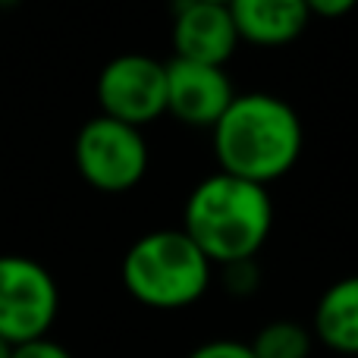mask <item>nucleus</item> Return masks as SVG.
Wrapping results in <instances>:
<instances>
[{"mask_svg": "<svg viewBox=\"0 0 358 358\" xmlns=\"http://www.w3.org/2000/svg\"><path fill=\"white\" fill-rule=\"evenodd\" d=\"M217 173L271 185L299 164L305 129L296 107L271 92H242L210 126Z\"/></svg>", "mask_w": 358, "mask_h": 358, "instance_id": "f257e3e1", "label": "nucleus"}, {"mask_svg": "<svg viewBox=\"0 0 358 358\" xmlns=\"http://www.w3.org/2000/svg\"><path fill=\"white\" fill-rule=\"evenodd\" d=\"M179 229L195 242L214 271L236 261H258L273 229L271 192L245 179L210 173L189 192Z\"/></svg>", "mask_w": 358, "mask_h": 358, "instance_id": "f03ea898", "label": "nucleus"}, {"mask_svg": "<svg viewBox=\"0 0 358 358\" xmlns=\"http://www.w3.org/2000/svg\"><path fill=\"white\" fill-rule=\"evenodd\" d=\"M123 286L138 305L182 311L201 302L214 283V264L182 229H151L123 255Z\"/></svg>", "mask_w": 358, "mask_h": 358, "instance_id": "7ed1b4c3", "label": "nucleus"}, {"mask_svg": "<svg viewBox=\"0 0 358 358\" xmlns=\"http://www.w3.org/2000/svg\"><path fill=\"white\" fill-rule=\"evenodd\" d=\"M76 170L92 189L120 195L136 189L148 173V138L136 126L117 123L110 117H92L76 132L73 145Z\"/></svg>", "mask_w": 358, "mask_h": 358, "instance_id": "20e7f679", "label": "nucleus"}, {"mask_svg": "<svg viewBox=\"0 0 358 358\" xmlns=\"http://www.w3.org/2000/svg\"><path fill=\"white\" fill-rule=\"evenodd\" d=\"M60 311L54 273L25 255H0V340L10 346L50 334Z\"/></svg>", "mask_w": 358, "mask_h": 358, "instance_id": "39448f33", "label": "nucleus"}, {"mask_svg": "<svg viewBox=\"0 0 358 358\" xmlns=\"http://www.w3.org/2000/svg\"><path fill=\"white\" fill-rule=\"evenodd\" d=\"M94 94L101 117L142 129L167 113V63L138 50L120 54L104 63Z\"/></svg>", "mask_w": 358, "mask_h": 358, "instance_id": "423d86ee", "label": "nucleus"}, {"mask_svg": "<svg viewBox=\"0 0 358 358\" xmlns=\"http://www.w3.org/2000/svg\"><path fill=\"white\" fill-rule=\"evenodd\" d=\"M170 41H173V60L227 66V60L239 48V35H236L229 3L182 0L173 13Z\"/></svg>", "mask_w": 358, "mask_h": 358, "instance_id": "0eeeda50", "label": "nucleus"}, {"mask_svg": "<svg viewBox=\"0 0 358 358\" xmlns=\"http://www.w3.org/2000/svg\"><path fill=\"white\" fill-rule=\"evenodd\" d=\"M233 98V82L223 66H204L189 60L167 63V113L179 123L210 129Z\"/></svg>", "mask_w": 358, "mask_h": 358, "instance_id": "6e6552de", "label": "nucleus"}, {"mask_svg": "<svg viewBox=\"0 0 358 358\" xmlns=\"http://www.w3.org/2000/svg\"><path fill=\"white\" fill-rule=\"evenodd\" d=\"M229 13L239 41L258 48L292 44L311 22L305 0H233Z\"/></svg>", "mask_w": 358, "mask_h": 358, "instance_id": "1a4fd4ad", "label": "nucleus"}, {"mask_svg": "<svg viewBox=\"0 0 358 358\" xmlns=\"http://www.w3.org/2000/svg\"><path fill=\"white\" fill-rule=\"evenodd\" d=\"M311 336L330 352L358 358V273L336 280L321 292Z\"/></svg>", "mask_w": 358, "mask_h": 358, "instance_id": "9d476101", "label": "nucleus"}, {"mask_svg": "<svg viewBox=\"0 0 358 358\" xmlns=\"http://www.w3.org/2000/svg\"><path fill=\"white\" fill-rule=\"evenodd\" d=\"M255 358H311L315 352V336L311 327L289 317H277V321H267L258 334L248 343Z\"/></svg>", "mask_w": 358, "mask_h": 358, "instance_id": "9b49d317", "label": "nucleus"}, {"mask_svg": "<svg viewBox=\"0 0 358 358\" xmlns=\"http://www.w3.org/2000/svg\"><path fill=\"white\" fill-rule=\"evenodd\" d=\"M220 271V286L236 299H245L258 289L261 277H258V261H236V264L217 267Z\"/></svg>", "mask_w": 358, "mask_h": 358, "instance_id": "f8f14e48", "label": "nucleus"}, {"mask_svg": "<svg viewBox=\"0 0 358 358\" xmlns=\"http://www.w3.org/2000/svg\"><path fill=\"white\" fill-rule=\"evenodd\" d=\"M185 358H255L248 343L242 340H208L195 346Z\"/></svg>", "mask_w": 358, "mask_h": 358, "instance_id": "ddd939ff", "label": "nucleus"}, {"mask_svg": "<svg viewBox=\"0 0 358 358\" xmlns=\"http://www.w3.org/2000/svg\"><path fill=\"white\" fill-rule=\"evenodd\" d=\"M10 358H73V352H69L66 346H60L57 340H50V336H41V340L13 346Z\"/></svg>", "mask_w": 358, "mask_h": 358, "instance_id": "4468645a", "label": "nucleus"}, {"mask_svg": "<svg viewBox=\"0 0 358 358\" xmlns=\"http://www.w3.org/2000/svg\"><path fill=\"white\" fill-rule=\"evenodd\" d=\"M355 13V0H311L308 16L311 19H343Z\"/></svg>", "mask_w": 358, "mask_h": 358, "instance_id": "2eb2a0df", "label": "nucleus"}, {"mask_svg": "<svg viewBox=\"0 0 358 358\" xmlns=\"http://www.w3.org/2000/svg\"><path fill=\"white\" fill-rule=\"evenodd\" d=\"M10 355H13V346H10V343L0 340V358H10Z\"/></svg>", "mask_w": 358, "mask_h": 358, "instance_id": "dca6fc26", "label": "nucleus"}]
</instances>
